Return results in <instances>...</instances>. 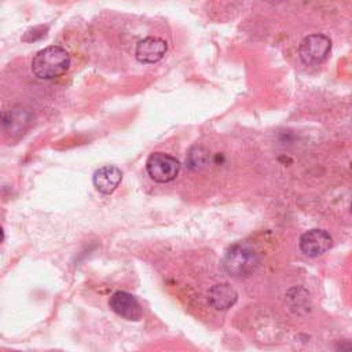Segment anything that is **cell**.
Segmentation results:
<instances>
[{"label": "cell", "instance_id": "obj_1", "mask_svg": "<svg viewBox=\"0 0 352 352\" xmlns=\"http://www.w3.org/2000/svg\"><path fill=\"white\" fill-rule=\"evenodd\" d=\"M70 66L67 51L59 45L40 50L32 60V72L41 80H52L62 76Z\"/></svg>", "mask_w": 352, "mask_h": 352}, {"label": "cell", "instance_id": "obj_2", "mask_svg": "<svg viewBox=\"0 0 352 352\" xmlns=\"http://www.w3.org/2000/svg\"><path fill=\"white\" fill-rule=\"evenodd\" d=\"M257 265V253L246 243L234 245L223 258V268L232 278L249 276Z\"/></svg>", "mask_w": 352, "mask_h": 352}, {"label": "cell", "instance_id": "obj_3", "mask_svg": "<svg viewBox=\"0 0 352 352\" xmlns=\"http://www.w3.org/2000/svg\"><path fill=\"white\" fill-rule=\"evenodd\" d=\"M331 50V41L324 34H311L302 38L298 47L301 60L308 66H318L323 63Z\"/></svg>", "mask_w": 352, "mask_h": 352}, {"label": "cell", "instance_id": "obj_4", "mask_svg": "<svg viewBox=\"0 0 352 352\" xmlns=\"http://www.w3.org/2000/svg\"><path fill=\"white\" fill-rule=\"evenodd\" d=\"M146 169L148 176L157 183H168L176 179L180 170V162L165 153H154L147 158Z\"/></svg>", "mask_w": 352, "mask_h": 352}, {"label": "cell", "instance_id": "obj_5", "mask_svg": "<svg viewBox=\"0 0 352 352\" xmlns=\"http://www.w3.org/2000/svg\"><path fill=\"white\" fill-rule=\"evenodd\" d=\"M330 234L320 228H312L300 236V249L308 257H318L331 248Z\"/></svg>", "mask_w": 352, "mask_h": 352}, {"label": "cell", "instance_id": "obj_6", "mask_svg": "<svg viewBox=\"0 0 352 352\" xmlns=\"http://www.w3.org/2000/svg\"><path fill=\"white\" fill-rule=\"evenodd\" d=\"M110 308L128 320H139L142 318V307L138 300L128 292L118 290L109 300Z\"/></svg>", "mask_w": 352, "mask_h": 352}, {"label": "cell", "instance_id": "obj_7", "mask_svg": "<svg viewBox=\"0 0 352 352\" xmlns=\"http://www.w3.org/2000/svg\"><path fill=\"white\" fill-rule=\"evenodd\" d=\"M166 50L168 44L165 40L150 36L138 43L135 55L136 59L142 63H155L164 58Z\"/></svg>", "mask_w": 352, "mask_h": 352}, {"label": "cell", "instance_id": "obj_8", "mask_svg": "<svg viewBox=\"0 0 352 352\" xmlns=\"http://www.w3.org/2000/svg\"><path fill=\"white\" fill-rule=\"evenodd\" d=\"M122 172L114 165H104L99 168L92 177L95 188L102 194H111L121 183Z\"/></svg>", "mask_w": 352, "mask_h": 352}, {"label": "cell", "instance_id": "obj_9", "mask_svg": "<svg viewBox=\"0 0 352 352\" xmlns=\"http://www.w3.org/2000/svg\"><path fill=\"white\" fill-rule=\"evenodd\" d=\"M238 294L228 283H217L208 292V301L216 309H227L236 302Z\"/></svg>", "mask_w": 352, "mask_h": 352}, {"label": "cell", "instance_id": "obj_10", "mask_svg": "<svg viewBox=\"0 0 352 352\" xmlns=\"http://www.w3.org/2000/svg\"><path fill=\"white\" fill-rule=\"evenodd\" d=\"M340 351L341 352H352V342H349V341H342V342H340Z\"/></svg>", "mask_w": 352, "mask_h": 352}, {"label": "cell", "instance_id": "obj_11", "mask_svg": "<svg viewBox=\"0 0 352 352\" xmlns=\"http://www.w3.org/2000/svg\"><path fill=\"white\" fill-rule=\"evenodd\" d=\"M351 213H352V204H351Z\"/></svg>", "mask_w": 352, "mask_h": 352}]
</instances>
